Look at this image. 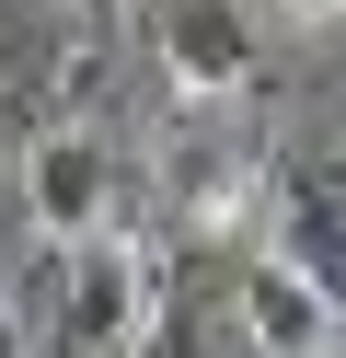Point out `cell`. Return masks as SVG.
<instances>
[{"label": "cell", "mask_w": 346, "mask_h": 358, "mask_svg": "<svg viewBox=\"0 0 346 358\" xmlns=\"http://www.w3.org/2000/svg\"><path fill=\"white\" fill-rule=\"evenodd\" d=\"M266 220H277V255L312 266V278L346 301V196L323 185V173H266Z\"/></svg>", "instance_id": "cell-6"}, {"label": "cell", "mask_w": 346, "mask_h": 358, "mask_svg": "<svg viewBox=\"0 0 346 358\" xmlns=\"http://www.w3.org/2000/svg\"><path fill=\"white\" fill-rule=\"evenodd\" d=\"M231 324H243V347H254V358H335V347H346V301L312 278V266H289L277 243L243 266Z\"/></svg>", "instance_id": "cell-3"}, {"label": "cell", "mask_w": 346, "mask_h": 358, "mask_svg": "<svg viewBox=\"0 0 346 358\" xmlns=\"http://www.w3.org/2000/svg\"><path fill=\"white\" fill-rule=\"evenodd\" d=\"M150 58H161V81H173L185 116L243 104L254 81H266V47H254V24L231 0H150Z\"/></svg>", "instance_id": "cell-2"}, {"label": "cell", "mask_w": 346, "mask_h": 358, "mask_svg": "<svg viewBox=\"0 0 346 358\" xmlns=\"http://www.w3.org/2000/svg\"><path fill=\"white\" fill-rule=\"evenodd\" d=\"M12 185H23V208H35V231L58 243H92L104 231V208H115V162H104V139H92V127H35V150H23L12 162Z\"/></svg>", "instance_id": "cell-4"}, {"label": "cell", "mask_w": 346, "mask_h": 358, "mask_svg": "<svg viewBox=\"0 0 346 358\" xmlns=\"http://www.w3.org/2000/svg\"><path fill=\"white\" fill-rule=\"evenodd\" d=\"M0 185H12V150H0Z\"/></svg>", "instance_id": "cell-10"}, {"label": "cell", "mask_w": 346, "mask_h": 358, "mask_svg": "<svg viewBox=\"0 0 346 358\" xmlns=\"http://www.w3.org/2000/svg\"><path fill=\"white\" fill-rule=\"evenodd\" d=\"M0 358H35V324H23L12 301H0Z\"/></svg>", "instance_id": "cell-9"}, {"label": "cell", "mask_w": 346, "mask_h": 358, "mask_svg": "<svg viewBox=\"0 0 346 358\" xmlns=\"http://www.w3.org/2000/svg\"><path fill=\"white\" fill-rule=\"evenodd\" d=\"M173 208L185 231H243V220H266V162L231 139H185L173 150Z\"/></svg>", "instance_id": "cell-5"}, {"label": "cell", "mask_w": 346, "mask_h": 358, "mask_svg": "<svg viewBox=\"0 0 346 358\" xmlns=\"http://www.w3.org/2000/svg\"><path fill=\"white\" fill-rule=\"evenodd\" d=\"M138 358H219V347H208L196 324H150V347H138Z\"/></svg>", "instance_id": "cell-7"}, {"label": "cell", "mask_w": 346, "mask_h": 358, "mask_svg": "<svg viewBox=\"0 0 346 358\" xmlns=\"http://www.w3.org/2000/svg\"><path fill=\"white\" fill-rule=\"evenodd\" d=\"M277 24H300V35H323V24H346V0H266Z\"/></svg>", "instance_id": "cell-8"}, {"label": "cell", "mask_w": 346, "mask_h": 358, "mask_svg": "<svg viewBox=\"0 0 346 358\" xmlns=\"http://www.w3.org/2000/svg\"><path fill=\"white\" fill-rule=\"evenodd\" d=\"M58 324H69V358H138L161 324V255L127 231H92L69 243V278H58Z\"/></svg>", "instance_id": "cell-1"}]
</instances>
